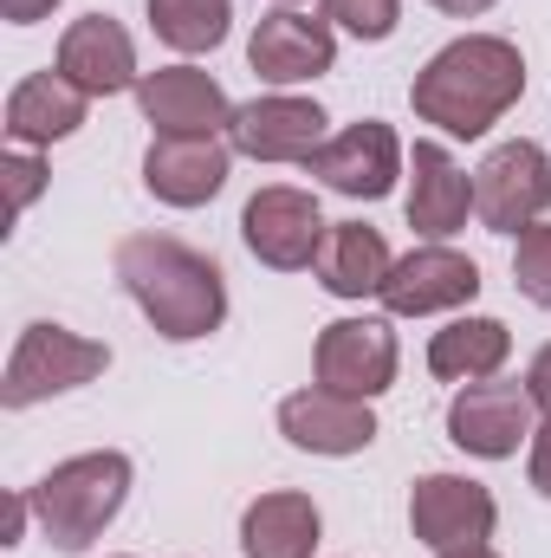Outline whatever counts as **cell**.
Segmentation results:
<instances>
[{
  "label": "cell",
  "mask_w": 551,
  "mask_h": 558,
  "mask_svg": "<svg viewBox=\"0 0 551 558\" xmlns=\"http://www.w3.org/2000/svg\"><path fill=\"white\" fill-rule=\"evenodd\" d=\"M519 98H526V59L500 33H461V39H448L409 85L415 118L434 124L441 137H454V143L487 137Z\"/></svg>",
  "instance_id": "6da1fadb"
},
{
  "label": "cell",
  "mask_w": 551,
  "mask_h": 558,
  "mask_svg": "<svg viewBox=\"0 0 551 558\" xmlns=\"http://www.w3.org/2000/svg\"><path fill=\"white\" fill-rule=\"evenodd\" d=\"M118 286L137 299V312L156 325V338L169 344H195L215 338L228 318V279L208 254H195L175 234H124L118 254Z\"/></svg>",
  "instance_id": "7a4b0ae2"
},
{
  "label": "cell",
  "mask_w": 551,
  "mask_h": 558,
  "mask_svg": "<svg viewBox=\"0 0 551 558\" xmlns=\"http://www.w3.org/2000/svg\"><path fill=\"white\" fill-rule=\"evenodd\" d=\"M124 500H131V454H118V448L72 454L26 487L33 520L59 553H91L105 539V526L124 513Z\"/></svg>",
  "instance_id": "3957f363"
},
{
  "label": "cell",
  "mask_w": 551,
  "mask_h": 558,
  "mask_svg": "<svg viewBox=\"0 0 551 558\" xmlns=\"http://www.w3.org/2000/svg\"><path fill=\"white\" fill-rule=\"evenodd\" d=\"M105 371H111V344L78 338L72 325L39 318V325L20 331V344H13V357H7L0 403H7V410H33V403L65 397V390H78V384L105 377Z\"/></svg>",
  "instance_id": "277c9868"
},
{
  "label": "cell",
  "mask_w": 551,
  "mask_h": 558,
  "mask_svg": "<svg viewBox=\"0 0 551 558\" xmlns=\"http://www.w3.org/2000/svg\"><path fill=\"white\" fill-rule=\"evenodd\" d=\"M546 208H551V156H546V143H532V137L493 143L487 162L474 169V215H480V228L519 241L526 228L546 221Z\"/></svg>",
  "instance_id": "5b68a950"
},
{
  "label": "cell",
  "mask_w": 551,
  "mask_h": 558,
  "mask_svg": "<svg viewBox=\"0 0 551 558\" xmlns=\"http://www.w3.org/2000/svg\"><path fill=\"white\" fill-rule=\"evenodd\" d=\"M493 526H500V500L467 474H421L409 487V533L434 558L493 546Z\"/></svg>",
  "instance_id": "8992f818"
},
{
  "label": "cell",
  "mask_w": 551,
  "mask_h": 558,
  "mask_svg": "<svg viewBox=\"0 0 551 558\" xmlns=\"http://www.w3.org/2000/svg\"><path fill=\"white\" fill-rule=\"evenodd\" d=\"M325 234H331V221L318 215V195H305V189H292V182H267V189L241 208V241H247V254H254L260 267H273V274H305V267L318 260Z\"/></svg>",
  "instance_id": "52a82bcc"
},
{
  "label": "cell",
  "mask_w": 551,
  "mask_h": 558,
  "mask_svg": "<svg viewBox=\"0 0 551 558\" xmlns=\"http://www.w3.org/2000/svg\"><path fill=\"white\" fill-rule=\"evenodd\" d=\"M396 364H403V344H396L390 318H338L318 331V351H311L318 384L338 397H357V403H377L396 384Z\"/></svg>",
  "instance_id": "ba28073f"
},
{
  "label": "cell",
  "mask_w": 551,
  "mask_h": 558,
  "mask_svg": "<svg viewBox=\"0 0 551 558\" xmlns=\"http://www.w3.org/2000/svg\"><path fill=\"white\" fill-rule=\"evenodd\" d=\"M532 428H539V403H532L526 384L487 377V384H461L454 403H448V441L461 454H480V461L519 454L532 441Z\"/></svg>",
  "instance_id": "9c48e42d"
},
{
  "label": "cell",
  "mask_w": 551,
  "mask_h": 558,
  "mask_svg": "<svg viewBox=\"0 0 551 558\" xmlns=\"http://www.w3.org/2000/svg\"><path fill=\"white\" fill-rule=\"evenodd\" d=\"M137 111L156 137H228L234 105L201 65H156L137 78Z\"/></svg>",
  "instance_id": "30bf717a"
},
{
  "label": "cell",
  "mask_w": 551,
  "mask_h": 558,
  "mask_svg": "<svg viewBox=\"0 0 551 558\" xmlns=\"http://www.w3.org/2000/svg\"><path fill=\"white\" fill-rule=\"evenodd\" d=\"M325 189L351 195V202H383L403 175V137L383 124V118H364V124H344L338 137L318 143V156L305 162Z\"/></svg>",
  "instance_id": "8fae6325"
},
{
  "label": "cell",
  "mask_w": 551,
  "mask_h": 558,
  "mask_svg": "<svg viewBox=\"0 0 551 558\" xmlns=\"http://www.w3.org/2000/svg\"><path fill=\"white\" fill-rule=\"evenodd\" d=\"M383 312L390 318H428V312H461V305H474L480 299V267L467 260V254H454L448 241H428V247H415L403 254L390 279H383Z\"/></svg>",
  "instance_id": "7c38bea8"
},
{
  "label": "cell",
  "mask_w": 551,
  "mask_h": 558,
  "mask_svg": "<svg viewBox=\"0 0 551 558\" xmlns=\"http://www.w3.org/2000/svg\"><path fill=\"white\" fill-rule=\"evenodd\" d=\"M247 65L267 85H311L338 65V33H331V20H311L298 7H273V13H260V26L247 39Z\"/></svg>",
  "instance_id": "4fadbf2b"
},
{
  "label": "cell",
  "mask_w": 551,
  "mask_h": 558,
  "mask_svg": "<svg viewBox=\"0 0 551 558\" xmlns=\"http://www.w3.org/2000/svg\"><path fill=\"white\" fill-rule=\"evenodd\" d=\"M325 124H331V118H325L311 98L273 92V98L234 105L228 143H234V156H247V162H311L318 143H325Z\"/></svg>",
  "instance_id": "5bb4252c"
},
{
  "label": "cell",
  "mask_w": 551,
  "mask_h": 558,
  "mask_svg": "<svg viewBox=\"0 0 551 558\" xmlns=\"http://www.w3.org/2000/svg\"><path fill=\"white\" fill-rule=\"evenodd\" d=\"M59 78H72L85 98H118V92H137V39L111 20V13H85L59 33V59H52Z\"/></svg>",
  "instance_id": "9a60e30c"
},
{
  "label": "cell",
  "mask_w": 551,
  "mask_h": 558,
  "mask_svg": "<svg viewBox=\"0 0 551 558\" xmlns=\"http://www.w3.org/2000/svg\"><path fill=\"white\" fill-rule=\"evenodd\" d=\"M279 435H285L292 448H305V454L344 461V454H364V448L377 441V410L357 403V397H338V390L311 384V390H292V397L279 403Z\"/></svg>",
  "instance_id": "2e32d148"
},
{
  "label": "cell",
  "mask_w": 551,
  "mask_h": 558,
  "mask_svg": "<svg viewBox=\"0 0 551 558\" xmlns=\"http://www.w3.org/2000/svg\"><path fill=\"white\" fill-rule=\"evenodd\" d=\"M228 162H234L228 137H156L143 149V189L162 208H201L228 189Z\"/></svg>",
  "instance_id": "e0dca14e"
},
{
  "label": "cell",
  "mask_w": 551,
  "mask_h": 558,
  "mask_svg": "<svg viewBox=\"0 0 551 558\" xmlns=\"http://www.w3.org/2000/svg\"><path fill=\"white\" fill-rule=\"evenodd\" d=\"M409 228L415 234H428V241H448V234H461L467 228V215H474V175L454 162V149L434 137H421L409 149Z\"/></svg>",
  "instance_id": "ac0fdd59"
},
{
  "label": "cell",
  "mask_w": 551,
  "mask_h": 558,
  "mask_svg": "<svg viewBox=\"0 0 551 558\" xmlns=\"http://www.w3.org/2000/svg\"><path fill=\"white\" fill-rule=\"evenodd\" d=\"M85 111H91V98H85L72 78L33 72V78H20V85L7 92V143H20V149H52V143L78 137Z\"/></svg>",
  "instance_id": "d6986e66"
},
{
  "label": "cell",
  "mask_w": 551,
  "mask_h": 558,
  "mask_svg": "<svg viewBox=\"0 0 551 558\" xmlns=\"http://www.w3.org/2000/svg\"><path fill=\"white\" fill-rule=\"evenodd\" d=\"M390 267H396L390 260V241L370 221H331V234H325V247L311 260V274H318V286L331 299H377Z\"/></svg>",
  "instance_id": "ffe728a7"
},
{
  "label": "cell",
  "mask_w": 551,
  "mask_h": 558,
  "mask_svg": "<svg viewBox=\"0 0 551 558\" xmlns=\"http://www.w3.org/2000/svg\"><path fill=\"white\" fill-rule=\"evenodd\" d=\"M506 357H513V331L500 318H480V312H467L428 338V371L441 384H487L506 371Z\"/></svg>",
  "instance_id": "44dd1931"
},
{
  "label": "cell",
  "mask_w": 551,
  "mask_h": 558,
  "mask_svg": "<svg viewBox=\"0 0 551 558\" xmlns=\"http://www.w3.org/2000/svg\"><path fill=\"white\" fill-rule=\"evenodd\" d=\"M318 533H325V520H318L311 494H292V487L260 494L241 513V553L247 558H311Z\"/></svg>",
  "instance_id": "7402d4cb"
},
{
  "label": "cell",
  "mask_w": 551,
  "mask_h": 558,
  "mask_svg": "<svg viewBox=\"0 0 551 558\" xmlns=\"http://www.w3.org/2000/svg\"><path fill=\"white\" fill-rule=\"evenodd\" d=\"M149 26L175 52H215L234 26V0H149Z\"/></svg>",
  "instance_id": "603a6c76"
},
{
  "label": "cell",
  "mask_w": 551,
  "mask_h": 558,
  "mask_svg": "<svg viewBox=\"0 0 551 558\" xmlns=\"http://www.w3.org/2000/svg\"><path fill=\"white\" fill-rule=\"evenodd\" d=\"M325 20L331 26H344L351 39H390L396 33V20H403V0H325Z\"/></svg>",
  "instance_id": "cb8c5ba5"
},
{
  "label": "cell",
  "mask_w": 551,
  "mask_h": 558,
  "mask_svg": "<svg viewBox=\"0 0 551 558\" xmlns=\"http://www.w3.org/2000/svg\"><path fill=\"white\" fill-rule=\"evenodd\" d=\"M513 286L532 305H551V221L519 234V247H513Z\"/></svg>",
  "instance_id": "d4e9b609"
},
{
  "label": "cell",
  "mask_w": 551,
  "mask_h": 558,
  "mask_svg": "<svg viewBox=\"0 0 551 558\" xmlns=\"http://www.w3.org/2000/svg\"><path fill=\"white\" fill-rule=\"evenodd\" d=\"M0 175H7V215L20 221V215L39 202V189H46V162H39V149H20V143H13V149L0 156Z\"/></svg>",
  "instance_id": "484cf974"
},
{
  "label": "cell",
  "mask_w": 551,
  "mask_h": 558,
  "mask_svg": "<svg viewBox=\"0 0 551 558\" xmlns=\"http://www.w3.org/2000/svg\"><path fill=\"white\" fill-rule=\"evenodd\" d=\"M526 474H532V487L551 500V416H539L532 441H526Z\"/></svg>",
  "instance_id": "4316f807"
},
{
  "label": "cell",
  "mask_w": 551,
  "mask_h": 558,
  "mask_svg": "<svg viewBox=\"0 0 551 558\" xmlns=\"http://www.w3.org/2000/svg\"><path fill=\"white\" fill-rule=\"evenodd\" d=\"M526 390H532V403H539V416H551V344L532 357V371H526Z\"/></svg>",
  "instance_id": "83f0119b"
},
{
  "label": "cell",
  "mask_w": 551,
  "mask_h": 558,
  "mask_svg": "<svg viewBox=\"0 0 551 558\" xmlns=\"http://www.w3.org/2000/svg\"><path fill=\"white\" fill-rule=\"evenodd\" d=\"M59 0H0V13L13 20V26H33V20H46Z\"/></svg>",
  "instance_id": "f1b7e54d"
},
{
  "label": "cell",
  "mask_w": 551,
  "mask_h": 558,
  "mask_svg": "<svg viewBox=\"0 0 551 558\" xmlns=\"http://www.w3.org/2000/svg\"><path fill=\"white\" fill-rule=\"evenodd\" d=\"M428 7H441V13H454V20H474V13H487L493 0H428Z\"/></svg>",
  "instance_id": "f546056e"
},
{
  "label": "cell",
  "mask_w": 551,
  "mask_h": 558,
  "mask_svg": "<svg viewBox=\"0 0 551 558\" xmlns=\"http://www.w3.org/2000/svg\"><path fill=\"white\" fill-rule=\"evenodd\" d=\"M454 558H500V553H493V546H480V553H454Z\"/></svg>",
  "instance_id": "4dcf8cb0"
},
{
  "label": "cell",
  "mask_w": 551,
  "mask_h": 558,
  "mask_svg": "<svg viewBox=\"0 0 551 558\" xmlns=\"http://www.w3.org/2000/svg\"><path fill=\"white\" fill-rule=\"evenodd\" d=\"M273 7H298V0H273Z\"/></svg>",
  "instance_id": "1f68e13d"
}]
</instances>
